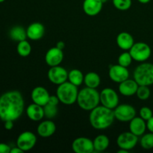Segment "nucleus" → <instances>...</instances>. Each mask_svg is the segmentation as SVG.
Here are the masks:
<instances>
[{"label":"nucleus","mask_w":153,"mask_h":153,"mask_svg":"<svg viewBox=\"0 0 153 153\" xmlns=\"http://www.w3.org/2000/svg\"><path fill=\"white\" fill-rule=\"evenodd\" d=\"M139 113H140V117L143 118V119L146 121L149 120L153 116L152 111L148 107L141 108Z\"/></svg>","instance_id":"33"},{"label":"nucleus","mask_w":153,"mask_h":153,"mask_svg":"<svg viewBox=\"0 0 153 153\" xmlns=\"http://www.w3.org/2000/svg\"><path fill=\"white\" fill-rule=\"evenodd\" d=\"M102 6L103 2L101 0H84L83 10L88 16H94L101 12Z\"/></svg>","instance_id":"16"},{"label":"nucleus","mask_w":153,"mask_h":153,"mask_svg":"<svg viewBox=\"0 0 153 153\" xmlns=\"http://www.w3.org/2000/svg\"><path fill=\"white\" fill-rule=\"evenodd\" d=\"M26 114L31 120L35 121V122L41 120L45 117L43 106L39 105L33 102L32 104L29 105L27 107Z\"/></svg>","instance_id":"21"},{"label":"nucleus","mask_w":153,"mask_h":153,"mask_svg":"<svg viewBox=\"0 0 153 153\" xmlns=\"http://www.w3.org/2000/svg\"><path fill=\"white\" fill-rule=\"evenodd\" d=\"M101 1H102L103 3H105V2H106V1H108V0H101Z\"/></svg>","instance_id":"42"},{"label":"nucleus","mask_w":153,"mask_h":153,"mask_svg":"<svg viewBox=\"0 0 153 153\" xmlns=\"http://www.w3.org/2000/svg\"><path fill=\"white\" fill-rule=\"evenodd\" d=\"M94 151L97 152H103L108 149L110 143L109 138L105 134H100L97 136L94 140Z\"/></svg>","instance_id":"23"},{"label":"nucleus","mask_w":153,"mask_h":153,"mask_svg":"<svg viewBox=\"0 0 153 153\" xmlns=\"http://www.w3.org/2000/svg\"><path fill=\"white\" fill-rule=\"evenodd\" d=\"M133 76L138 85L150 86L153 85V64L151 63L140 64L134 70Z\"/></svg>","instance_id":"5"},{"label":"nucleus","mask_w":153,"mask_h":153,"mask_svg":"<svg viewBox=\"0 0 153 153\" xmlns=\"http://www.w3.org/2000/svg\"><path fill=\"white\" fill-rule=\"evenodd\" d=\"M146 127L150 132L153 133V116L149 120L146 121Z\"/></svg>","instance_id":"37"},{"label":"nucleus","mask_w":153,"mask_h":153,"mask_svg":"<svg viewBox=\"0 0 153 153\" xmlns=\"http://www.w3.org/2000/svg\"><path fill=\"white\" fill-rule=\"evenodd\" d=\"M56 131V126L51 120L43 121L38 125L37 132L39 136L42 137H49L53 135Z\"/></svg>","instance_id":"18"},{"label":"nucleus","mask_w":153,"mask_h":153,"mask_svg":"<svg viewBox=\"0 0 153 153\" xmlns=\"http://www.w3.org/2000/svg\"><path fill=\"white\" fill-rule=\"evenodd\" d=\"M100 94V102L102 105L114 110L119 105V96L117 93L112 88H105Z\"/></svg>","instance_id":"7"},{"label":"nucleus","mask_w":153,"mask_h":153,"mask_svg":"<svg viewBox=\"0 0 153 153\" xmlns=\"http://www.w3.org/2000/svg\"><path fill=\"white\" fill-rule=\"evenodd\" d=\"M132 58L129 52H123L118 58V64L125 67H128L132 62Z\"/></svg>","instance_id":"32"},{"label":"nucleus","mask_w":153,"mask_h":153,"mask_svg":"<svg viewBox=\"0 0 153 153\" xmlns=\"http://www.w3.org/2000/svg\"><path fill=\"white\" fill-rule=\"evenodd\" d=\"M48 79L52 84L59 85L67 82L68 79V73L67 70L60 65L51 67L48 71Z\"/></svg>","instance_id":"11"},{"label":"nucleus","mask_w":153,"mask_h":153,"mask_svg":"<svg viewBox=\"0 0 153 153\" xmlns=\"http://www.w3.org/2000/svg\"><path fill=\"white\" fill-rule=\"evenodd\" d=\"M79 91L76 85L70 82H65L58 85L56 90V95L60 102L67 105L74 104L77 102Z\"/></svg>","instance_id":"4"},{"label":"nucleus","mask_w":153,"mask_h":153,"mask_svg":"<svg viewBox=\"0 0 153 153\" xmlns=\"http://www.w3.org/2000/svg\"><path fill=\"white\" fill-rule=\"evenodd\" d=\"M84 77L82 72L77 69H73L68 73V80L73 85L79 87L84 82Z\"/></svg>","instance_id":"26"},{"label":"nucleus","mask_w":153,"mask_h":153,"mask_svg":"<svg viewBox=\"0 0 153 153\" xmlns=\"http://www.w3.org/2000/svg\"><path fill=\"white\" fill-rule=\"evenodd\" d=\"M50 95L49 91L42 86H37L32 90L31 94V97L32 102L39 105L44 106L49 102V99Z\"/></svg>","instance_id":"15"},{"label":"nucleus","mask_w":153,"mask_h":153,"mask_svg":"<svg viewBox=\"0 0 153 153\" xmlns=\"http://www.w3.org/2000/svg\"><path fill=\"white\" fill-rule=\"evenodd\" d=\"M60 102V100L58 99V96L55 95V96H50L49 99V102L48 103L50 105H56L58 106V103Z\"/></svg>","instance_id":"35"},{"label":"nucleus","mask_w":153,"mask_h":153,"mask_svg":"<svg viewBox=\"0 0 153 153\" xmlns=\"http://www.w3.org/2000/svg\"><path fill=\"white\" fill-rule=\"evenodd\" d=\"M131 0H113V4L117 10H127L131 7Z\"/></svg>","instance_id":"31"},{"label":"nucleus","mask_w":153,"mask_h":153,"mask_svg":"<svg viewBox=\"0 0 153 153\" xmlns=\"http://www.w3.org/2000/svg\"><path fill=\"white\" fill-rule=\"evenodd\" d=\"M100 102V94L96 88L86 87L79 91L77 103L79 107L85 111L93 110Z\"/></svg>","instance_id":"3"},{"label":"nucleus","mask_w":153,"mask_h":153,"mask_svg":"<svg viewBox=\"0 0 153 153\" xmlns=\"http://www.w3.org/2000/svg\"><path fill=\"white\" fill-rule=\"evenodd\" d=\"M27 37L31 40H39L43 37L45 28L40 22H35L30 24L26 29Z\"/></svg>","instance_id":"17"},{"label":"nucleus","mask_w":153,"mask_h":153,"mask_svg":"<svg viewBox=\"0 0 153 153\" xmlns=\"http://www.w3.org/2000/svg\"><path fill=\"white\" fill-rule=\"evenodd\" d=\"M17 53L22 57H27L31 54V46L29 42L26 40L18 42L17 47H16Z\"/></svg>","instance_id":"27"},{"label":"nucleus","mask_w":153,"mask_h":153,"mask_svg":"<svg viewBox=\"0 0 153 153\" xmlns=\"http://www.w3.org/2000/svg\"><path fill=\"white\" fill-rule=\"evenodd\" d=\"M84 83L88 88H97L101 83V79L97 73L90 72L87 73L84 77Z\"/></svg>","instance_id":"25"},{"label":"nucleus","mask_w":153,"mask_h":153,"mask_svg":"<svg viewBox=\"0 0 153 153\" xmlns=\"http://www.w3.org/2000/svg\"><path fill=\"white\" fill-rule=\"evenodd\" d=\"M25 108L23 97L19 91H10L0 97V119L15 121L22 114Z\"/></svg>","instance_id":"1"},{"label":"nucleus","mask_w":153,"mask_h":153,"mask_svg":"<svg viewBox=\"0 0 153 153\" xmlns=\"http://www.w3.org/2000/svg\"><path fill=\"white\" fill-rule=\"evenodd\" d=\"M115 119L121 122H129L136 117V110L132 105L128 104L118 105L114 109Z\"/></svg>","instance_id":"8"},{"label":"nucleus","mask_w":153,"mask_h":153,"mask_svg":"<svg viewBox=\"0 0 153 153\" xmlns=\"http://www.w3.org/2000/svg\"><path fill=\"white\" fill-rule=\"evenodd\" d=\"M109 77L111 80L116 83H121L123 81L126 80L129 77V72L127 67L120 65H111L108 71Z\"/></svg>","instance_id":"13"},{"label":"nucleus","mask_w":153,"mask_h":153,"mask_svg":"<svg viewBox=\"0 0 153 153\" xmlns=\"http://www.w3.org/2000/svg\"><path fill=\"white\" fill-rule=\"evenodd\" d=\"M118 153H128V151L126 150V149H120L119 150L117 151Z\"/></svg>","instance_id":"41"},{"label":"nucleus","mask_w":153,"mask_h":153,"mask_svg":"<svg viewBox=\"0 0 153 153\" xmlns=\"http://www.w3.org/2000/svg\"><path fill=\"white\" fill-rule=\"evenodd\" d=\"M140 146L144 149H151L153 148V133L143 134L140 139Z\"/></svg>","instance_id":"28"},{"label":"nucleus","mask_w":153,"mask_h":153,"mask_svg":"<svg viewBox=\"0 0 153 153\" xmlns=\"http://www.w3.org/2000/svg\"><path fill=\"white\" fill-rule=\"evenodd\" d=\"M146 120L140 117H134L131 121H129V131L137 137L143 135L146 131Z\"/></svg>","instance_id":"20"},{"label":"nucleus","mask_w":153,"mask_h":153,"mask_svg":"<svg viewBox=\"0 0 153 153\" xmlns=\"http://www.w3.org/2000/svg\"><path fill=\"white\" fill-rule=\"evenodd\" d=\"M115 120L113 109L103 105H98L91 111L89 121L92 127L97 130L108 128L113 124Z\"/></svg>","instance_id":"2"},{"label":"nucleus","mask_w":153,"mask_h":153,"mask_svg":"<svg viewBox=\"0 0 153 153\" xmlns=\"http://www.w3.org/2000/svg\"><path fill=\"white\" fill-rule=\"evenodd\" d=\"M5 1V0H0V3L3 2V1Z\"/></svg>","instance_id":"43"},{"label":"nucleus","mask_w":153,"mask_h":153,"mask_svg":"<svg viewBox=\"0 0 153 153\" xmlns=\"http://www.w3.org/2000/svg\"><path fill=\"white\" fill-rule=\"evenodd\" d=\"M64 59V52L57 46L52 47L47 51L45 55V61L49 67L60 65Z\"/></svg>","instance_id":"14"},{"label":"nucleus","mask_w":153,"mask_h":153,"mask_svg":"<svg viewBox=\"0 0 153 153\" xmlns=\"http://www.w3.org/2000/svg\"><path fill=\"white\" fill-rule=\"evenodd\" d=\"M43 110H44V116L47 119H53L58 114V106L52 105L49 103L43 106Z\"/></svg>","instance_id":"30"},{"label":"nucleus","mask_w":153,"mask_h":153,"mask_svg":"<svg viewBox=\"0 0 153 153\" xmlns=\"http://www.w3.org/2000/svg\"><path fill=\"white\" fill-rule=\"evenodd\" d=\"M37 143V137L33 132L25 131L21 133L16 140V146L23 152L32 149Z\"/></svg>","instance_id":"9"},{"label":"nucleus","mask_w":153,"mask_h":153,"mask_svg":"<svg viewBox=\"0 0 153 153\" xmlns=\"http://www.w3.org/2000/svg\"><path fill=\"white\" fill-rule=\"evenodd\" d=\"M138 86V84L135 82L134 79H128L120 83L119 91L123 96L131 97L136 94Z\"/></svg>","instance_id":"19"},{"label":"nucleus","mask_w":153,"mask_h":153,"mask_svg":"<svg viewBox=\"0 0 153 153\" xmlns=\"http://www.w3.org/2000/svg\"><path fill=\"white\" fill-rule=\"evenodd\" d=\"M4 128L7 130H11L13 128V121L7 120L4 121Z\"/></svg>","instance_id":"36"},{"label":"nucleus","mask_w":153,"mask_h":153,"mask_svg":"<svg viewBox=\"0 0 153 153\" xmlns=\"http://www.w3.org/2000/svg\"><path fill=\"white\" fill-rule=\"evenodd\" d=\"M22 152H24L23 151H22L20 148H19L17 146H16V147H13L10 149V153H22Z\"/></svg>","instance_id":"38"},{"label":"nucleus","mask_w":153,"mask_h":153,"mask_svg":"<svg viewBox=\"0 0 153 153\" xmlns=\"http://www.w3.org/2000/svg\"><path fill=\"white\" fill-rule=\"evenodd\" d=\"M72 149L76 153H92L94 152V142L88 137H77L72 143Z\"/></svg>","instance_id":"12"},{"label":"nucleus","mask_w":153,"mask_h":153,"mask_svg":"<svg viewBox=\"0 0 153 153\" xmlns=\"http://www.w3.org/2000/svg\"><path fill=\"white\" fill-rule=\"evenodd\" d=\"M129 53L131 54L133 60L137 62H144L151 56L152 50L147 43L138 42L134 43V45L131 46L129 49Z\"/></svg>","instance_id":"6"},{"label":"nucleus","mask_w":153,"mask_h":153,"mask_svg":"<svg viewBox=\"0 0 153 153\" xmlns=\"http://www.w3.org/2000/svg\"><path fill=\"white\" fill-rule=\"evenodd\" d=\"M116 41L117 46L123 50H129L134 43V38L131 34L125 31L118 34Z\"/></svg>","instance_id":"22"},{"label":"nucleus","mask_w":153,"mask_h":153,"mask_svg":"<svg viewBox=\"0 0 153 153\" xmlns=\"http://www.w3.org/2000/svg\"><path fill=\"white\" fill-rule=\"evenodd\" d=\"M138 142V137L137 135L131 131H126L120 134L117 139V144L120 149H124L129 151L134 148Z\"/></svg>","instance_id":"10"},{"label":"nucleus","mask_w":153,"mask_h":153,"mask_svg":"<svg viewBox=\"0 0 153 153\" xmlns=\"http://www.w3.org/2000/svg\"><path fill=\"white\" fill-rule=\"evenodd\" d=\"M56 46L58 48H59L60 49H64V48H65V43H64V41H59L56 44Z\"/></svg>","instance_id":"39"},{"label":"nucleus","mask_w":153,"mask_h":153,"mask_svg":"<svg viewBox=\"0 0 153 153\" xmlns=\"http://www.w3.org/2000/svg\"><path fill=\"white\" fill-rule=\"evenodd\" d=\"M137 1L140 3H141V4H147V3H149L151 0H137Z\"/></svg>","instance_id":"40"},{"label":"nucleus","mask_w":153,"mask_h":153,"mask_svg":"<svg viewBox=\"0 0 153 153\" xmlns=\"http://www.w3.org/2000/svg\"><path fill=\"white\" fill-rule=\"evenodd\" d=\"M150 89L149 86L146 85H139L136 92L137 98L140 100H146L150 97Z\"/></svg>","instance_id":"29"},{"label":"nucleus","mask_w":153,"mask_h":153,"mask_svg":"<svg viewBox=\"0 0 153 153\" xmlns=\"http://www.w3.org/2000/svg\"><path fill=\"white\" fill-rule=\"evenodd\" d=\"M9 36L10 39L14 41L19 42L22 40H26L27 38V33L26 30L22 26L16 25V26L13 27L9 31Z\"/></svg>","instance_id":"24"},{"label":"nucleus","mask_w":153,"mask_h":153,"mask_svg":"<svg viewBox=\"0 0 153 153\" xmlns=\"http://www.w3.org/2000/svg\"><path fill=\"white\" fill-rule=\"evenodd\" d=\"M10 146L4 143H0V153H10Z\"/></svg>","instance_id":"34"}]
</instances>
